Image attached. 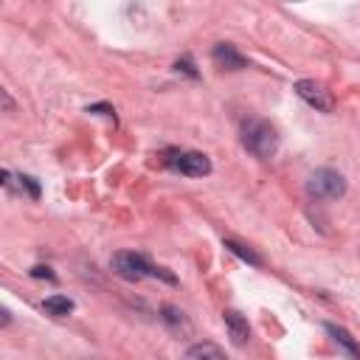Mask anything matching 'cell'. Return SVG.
<instances>
[{
    "instance_id": "obj_1",
    "label": "cell",
    "mask_w": 360,
    "mask_h": 360,
    "mask_svg": "<svg viewBox=\"0 0 360 360\" xmlns=\"http://www.w3.org/2000/svg\"><path fill=\"white\" fill-rule=\"evenodd\" d=\"M239 138H242V146L253 158H259V160H270L278 152V135H276L273 124L264 121V118H248V121H242V135Z\"/></svg>"
},
{
    "instance_id": "obj_2",
    "label": "cell",
    "mask_w": 360,
    "mask_h": 360,
    "mask_svg": "<svg viewBox=\"0 0 360 360\" xmlns=\"http://www.w3.org/2000/svg\"><path fill=\"white\" fill-rule=\"evenodd\" d=\"M110 264H112V270H115L121 278H127V281H141L143 276H158V278H163V281H169V284L177 281L166 267H155L143 253H135V250H118V253H112Z\"/></svg>"
},
{
    "instance_id": "obj_3",
    "label": "cell",
    "mask_w": 360,
    "mask_h": 360,
    "mask_svg": "<svg viewBox=\"0 0 360 360\" xmlns=\"http://www.w3.org/2000/svg\"><path fill=\"white\" fill-rule=\"evenodd\" d=\"M307 191H309V197H315V200H340V197L346 194V180H343L340 172L323 166V169H315V172L309 174Z\"/></svg>"
},
{
    "instance_id": "obj_4",
    "label": "cell",
    "mask_w": 360,
    "mask_h": 360,
    "mask_svg": "<svg viewBox=\"0 0 360 360\" xmlns=\"http://www.w3.org/2000/svg\"><path fill=\"white\" fill-rule=\"evenodd\" d=\"M166 166L186 174V177H205L211 174V160L202 152H180V149H169L166 152Z\"/></svg>"
},
{
    "instance_id": "obj_5",
    "label": "cell",
    "mask_w": 360,
    "mask_h": 360,
    "mask_svg": "<svg viewBox=\"0 0 360 360\" xmlns=\"http://www.w3.org/2000/svg\"><path fill=\"white\" fill-rule=\"evenodd\" d=\"M292 90L298 93V98H304L309 107H315L318 112H332L335 110V98H332V93L321 84V82H315V79H298L295 84H292Z\"/></svg>"
},
{
    "instance_id": "obj_6",
    "label": "cell",
    "mask_w": 360,
    "mask_h": 360,
    "mask_svg": "<svg viewBox=\"0 0 360 360\" xmlns=\"http://www.w3.org/2000/svg\"><path fill=\"white\" fill-rule=\"evenodd\" d=\"M211 59L219 65V68H225V70H242V68H248V59L236 51V45H231V42H217L214 45V51H211Z\"/></svg>"
},
{
    "instance_id": "obj_7",
    "label": "cell",
    "mask_w": 360,
    "mask_h": 360,
    "mask_svg": "<svg viewBox=\"0 0 360 360\" xmlns=\"http://www.w3.org/2000/svg\"><path fill=\"white\" fill-rule=\"evenodd\" d=\"M222 321H225V329H228V335H231V340H233L236 346L248 343V338H250V326H248V318H245L242 312L228 309V312H222Z\"/></svg>"
},
{
    "instance_id": "obj_8",
    "label": "cell",
    "mask_w": 360,
    "mask_h": 360,
    "mask_svg": "<svg viewBox=\"0 0 360 360\" xmlns=\"http://www.w3.org/2000/svg\"><path fill=\"white\" fill-rule=\"evenodd\" d=\"M326 332L332 335V340H335V343H338V346H340V349H343L349 357H360V343H357V340H354V338H352V335H349L343 326L326 323Z\"/></svg>"
},
{
    "instance_id": "obj_9",
    "label": "cell",
    "mask_w": 360,
    "mask_h": 360,
    "mask_svg": "<svg viewBox=\"0 0 360 360\" xmlns=\"http://www.w3.org/2000/svg\"><path fill=\"white\" fill-rule=\"evenodd\" d=\"M42 309H45L48 315H56V318H62V315L73 312V301H70L68 295H48V298L42 301Z\"/></svg>"
},
{
    "instance_id": "obj_10",
    "label": "cell",
    "mask_w": 360,
    "mask_h": 360,
    "mask_svg": "<svg viewBox=\"0 0 360 360\" xmlns=\"http://www.w3.org/2000/svg\"><path fill=\"white\" fill-rule=\"evenodd\" d=\"M225 248L233 253V256H239L242 262H248V264H262V256L256 253V250H250L248 245H242V242H236V239H225Z\"/></svg>"
},
{
    "instance_id": "obj_11",
    "label": "cell",
    "mask_w": 360,
    "mask_h": 360,
    "mask_svg": "<svg viewBox=\"0 0 360 360\" xmlns=\"http://www.w3.org/2000/svg\"><path fill=\"white\" fill-rule=\"evenodd\" d=\"M186 357H214V360H219V357H225V352L214 343H194V346L186 349Z\"/></svg>"
},
{
    "instance_id": "obj_12",
    "label": "cell",
    "mask_w": 360,
    "mask_h": 360,
    "mask_svg": "<svg viewBox=\"0 0 360 360\" xmlns=\"http://www.w3.org/2000/svg\"><path fill=\"white\" fill-rule=\"evenodd\" d=\"M163 321H166L172 329H177V326H186V318H183V312H180V309H174V307H163Z\"/></svg>"
},
{
    "instance_id": "obj_13",
    "label": "cell",
    "mask_w": 360,
    "mask_h": 360,
    "mask_svg": "<svg viewBox=\"0 0 360 360\" xmlns=\"http://www.w3.org/2000/svg\"><path fill=\"white\" fill-rule=\"evenodd\" d=\"M174 70H177V73H186V76H191V79L200 76L197 68H194V62H191V56H180V59L174 62Z\"/></svg>"
},
{
    "instance_id": "obj_14",
    "label": "cell",
    "mask_w": 360,
    "mask_h": 360,
    "mask_svg": "<svg viewBox=\"0 0 360 360\" xmlns=\"http://www.w3.org/2000/svg\"><path fill=\"white\" fill-rule=\"evenodd\" d=\"M17 180H20V188H25V191H28V194H31L34 200L39 197V183H37V180H34L31 174H20Z\"/></svg>"
},
{
    "instance_id": "obj_15",
    "label": "cell",
    "mask_w": 360,
    "mask_h": 360,
    "mask_svg": "<svg viewBox=\"0 0 360 360\" xmlns=\"http://www.w3.org/2000/svg\"><path fill=\"white\" fill-rule=\"evenodd\" d=\"M87 112H101V115H107V118H112V121H115V110H112L110 104H90V107H87Z\"/></svg>"
},
{
    "instance_id": "obj_16",
    "label": "cell",
    "mask_w": 360,
    "mask_h": 360,
    "mask_svg": "<svg viewBox=\"0 0 360 360\" xmlns=\"http://www.w3.org/2000/svg\"><path fill=\"white\" fill-rule=\"evenodd\" d=\"M31 276H34V278H48V281H53V278H56V276L51 273V267H42V264L31 267Z\"/></svg>"
}]
</instances>
